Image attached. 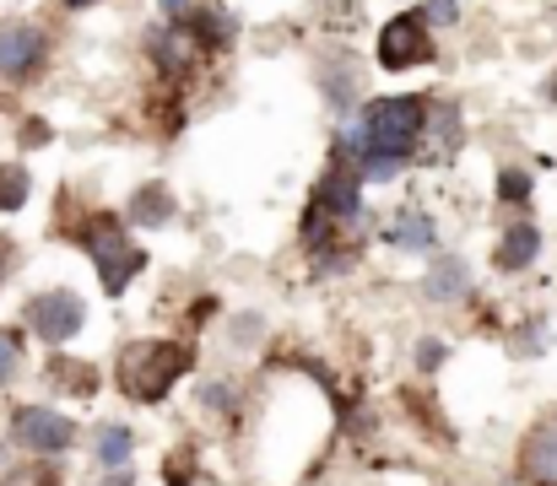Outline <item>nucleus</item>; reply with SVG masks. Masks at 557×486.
Returning <instances> with one entry per match:
<instances>
[{"label":"nucleus","mask_w":557,"mask_h":486,"mask_svg":"<svg viewBox=\"0 0 557 486\" xmlns=\"http://www.w3.org/2000/svg\"><path fill=\"white\" fill-rule=\"evenodd\" d=\"M422 287H428V298H433V303H455V298L471 287V271H466L460 260H438V265L428 271V282H422Z\"/></svg>","instance_id":"nucleus-11"},{"label":"nucleus","mask_w":557,"mask_h":486,"mask_svg":"<svg viewBox=\"0 0 557 486\" xmlns=\"http://www.w3.org/2000/svg\"><path fill=\"white\" fill-rule=\"evenodd\" d=\"M49 373H60L76 395H92V367H87V362H54Z\"/></svg>","instance_id":"nucleus-16"},{"label":"nucleus","mask_w":557,"mask_h":486,"mask_svg":"<svg viewBox=\"0 0 557 486\" xmlns=\"http://www.w3.org/2000/svg\"><path fill=\"white\" fill-rule=\"evenodd\" d=\"M87 320V309H82V298L76 292H44V298H33L27 303V324L49 340V346H60V340H71L76 329Z\"/></svg>","instance_id":"nucleus-6"},{"label":"nucleus","mask_w":557,"mask_h":486,"mask_svg":"<svg viewBox=\"0 0 557 486\" xmlns=\"http://www.w3.org/2000/svg\"><path fill=\"white\" fill-rule=\"evenodd\" d=\"M87 249H92V265H98V276H103V292H109V298H120V292L131 287V276L147 265V249H136L114 222H98V227H92V238H87Z\"/></svg>","instance_id":"nucleus-3"},{"label":"nucleus","mask_w":557,"mask_h":486,"mask_svg":"<svg viewBox=\"0 0 557 486\" xmlns=\"http://www.w3.org/2000/svg\"><path fill=\"white\" fill-rule=\"evenodd\" d=\"M189 367V346L180 340H141V346H125L120 357V384L131 400H163L174 389V378H185Z\"/></svg>","instance_id":"nucleus-2"},{"label":"nucleus","mask_w":557,"mask_h":486,"mask_svg":"<svg viewBox=\"0 0 557 486\" xmlns=\"http://www.w3.org/2000/svg\"><path fill=\"white\" fill-rule=\"evenodd\" d=\"M16 373V340H11V329H0V384Z\"/></svg>","instance_id":"nucleus-19"},{"label":"nucleus","mask_w":557,"mask_h":486,"mask_svg":"<svg viewBox=\"0 0 557 486\" xmlns=\"http://www.w3.org/2000/svg\"><path fill=\"white\" fill-rule=\"evenodd\" d=\"M38 54H44V38L33 27H22V22L0 27V76H27L38 65Z\"/></svg>","instance_id":"nucleus-7"},{"label":"nucleus","mask_w":557,"mask_h":486,"mask_svg":"<svg viewBox=\"0 0 557 486\" xmlns=\"http://www.w3.org/2000/svg\"><path fill=\"white\" fill-rule=\"evenodd\" d=\"M103 486H131V482H125V476H114V482H103Z\"/></svg>","instance_id":"nucleus-26"},{"label":"nucleus","mask_w":557,"mask_h":486,"mask_svg":"<svg viewBox=\"0 0 557 486\" xmlns=\"http://www.w3.org/2000/svg\"><path fill=\"white\" fill-rule=\"evenodd\" d=\"M65 5H92V0H65Z\"/></svg>","instance_id":"nucleus-27"},{"label":"nucleus","mask_w":557,"mask_h":486,"mask_svg":"<svg viewBox=\"0 0 557 486\" xmlns=\"http://www.w3.org/2000/svg\"><path fill=\"white\" fill-rule=\"evenodd\" d=\"M438 357H444V346H438V340H422L417 362H422V367H438Z\"/></svg>","instance_id":"nucleus-23"},{"label":"nucleus","mask_w":557,"mask_h":486,"mask_svg":"<svg viewBox=\"0 0 557 486\" xmlns=\"http://www.w3.org/2000/svg\"><path fill=\"white\" fill-rule=\"evenodd\" d=\"M27 200V167L22 162H11V167H0V205L5 211H16Z\"/></svg>","instance_id":"nucleus-15"},{"label":"nucleus","mask_w":557,"mask_h":486,"mask_svg":"<svg viewBox=\"0 0 557 486\" xmlns=\"http://www.w3.org/2000/svg\"><path fill=\"white\" fill-rule=\"evenodd\" d=\"M195 22H200V33H206V38H211V43H227V38H233V22H222V16H216V11H200V16H195Z\"/></svg>","instance_id":"nucleus-17"},{"label":"nucleus","mask_w":557,"mask_h":486,"mask_svg":"<svg viewBox=\"0 0 557 486\" xmlns=\"http://www.w3.org/2000/svg\"><path fill=\"white\" fill-rule=\"evenodd\" d=\"M5 265H11V244L0 238V276H5Z\"/></svg>","instance_id":"nucleus-25"},{"label":"nucleus","mask_w":557,"mask_h":486,"mask_svg":"<svg viewBox=\"0 0 557 486\" xmlns=\"http://www.w3.org/2000/svg\"><path fill=\"white\" fill-rule=\"evenodd\" d=\"M498 195H504V200H525V195H531V178H525V173H515V167H509V173H504V178H498Z\"/></svg>","instance_id":"nucleus-18"},{"label":"nucleus","mask_w":557,"mask_h":486,"mask_svg":"<svg viewBox=\"0 0 557 486\" xmlns=\"http://www.w3.org/2000/svg\"><path fill=\"white\" fill-rule=\"evenodd\" d=\"M525 476L542 486H557V427H542L525 438Z\"/></svg>","instance_id":"nucleus-9"},{"label":"nucleus","mask_w":557,"mask_h":486,"mask_svg":"<svg viewBox=\"0 0 557 486\" xmlns=\"http://www.w3.org/2000/svg\"><path fill=\"white\" fill-rule=\"evenodd\" d=\"M536 249H542V233H536L531 222H520V227H509V233H504L498 265H504V271H525V265L536 260Z\"/></svg>","instance_id":"nucleus-10"},{"label":"nucleus","mask_w":557,"mask_h":486,"mask_svg":"<svg viewBox=\"0 0 557 486\" xmlns=\"http://www.w3.org/2000/svg\"><path fill=\"white\" fill-rule=\"evenodd\" d=\"M11 438H16L22 449H33V454H60V449H71L76 427H71L60 411L27 406V411H16V416H11Z\"/></svg>","instance_id":"nucleus-4"},{"label":"nucleus","mask_w":557,"mask_h":486,"mask_svg":"<svg viewBox=\"0 0 557 486\" xmlns=\"http://www.w3.org/2000/svg\"><path fill=\"white\" fill-rule=\"evenodd\" d=\"M369 162V178H379V184H384V178H395V162L400 158H389V152H373V158H363Z\"/></svg>","instance_id":"nucleus-21"},{"label":"nucleus","mask_w":557,"mask_h":486,"mask_svg":"<svg viewBox=\"0 0 557 486\" xmlns=\"http://www.w3.org/2000/svg\"><path fill=\"white\" fill-rule=\"evenodd\" d=\"M163 11H169V16H185V11H189V0H163Z\"/></svg>","instance_id":"nucleus-24"},{"label":"nucleus","mask_w":557,"mask_h":486,"mask_svg":"<svg viewBox=\"0 0 557 486\" xmlns=\"http://www.w3.org/2000/svg\"><path fill=\"white\" fill-rule=\"evenodd\" d=\"M314 205L320 211H331V216H358L363 211V200H358V178L352 173H325L320 178V189H314Z\"/></svg>","instance_id":"nucleus-8"},{"label":"nucleus","mask_w":557,"mask_h":486,"mask_svg":"<svg viewBox=\"0 0 557 486\" xmlns=\"http://www.w3.org/2000/svg\"><path fill=\"white\" fill-rule=\"evenodd\" d=\"M379 60H384L389 71H406V65L433 60V38H428L422 16H395V22L379 33Z\"/></svg>","instance_id":"nucleus-5"},{"label":"nucleus","mask_w":557,"mask_h":486,"mask_svg":"<svg viewBox=\"0 0 557 486\" xmlns=\"http://www.w3.org/2000/svg\"><path fill=\"white\" fill-rule=\"evenodd\" d=\"M395 244L400 249H433V222L422 211H400L395 216Z\"/></svg>","instance_id":"nucleus-13"},{"label":"nucleus","mask_w":557,"mask_h":486,"mask_svg":"<svg viewBox=\"0 0 557 486\" xmlns=\"http://www.w3.org/2000/svg\"><path fill=\"white\" fill-rule=\"evenodd\" d=\"M422 16H428V22H455V16H460V5H455V0H428V5H422Z\"/></svg>","instance_id":"nucleus-20"},{"label":"nucleus","mask_w":557,"mask_h":486,"mask_svg":"<svg viewBox=\"0 0 557 486\" xmlns=\"http://www.w3.org/2000/svg\"><path fill=\"white\" fill-rule=\"evenodd\" d=\"M169 216H174V200H169V189H163V184L136 189V200H131V222H141V227H163Z\"/></svg>","instance_id":"nucleus-12"},{"label":"nucleus","mask_w":557,"mask_h":486,"mask_svg":"<svg viewBox=\"0 0 557 486\" xmlns=\"http://www.w3.org/2000/svg\"><path fill=\"white\" fill-rule=\"evenodd\" d=\"M422 130H428L422 98H379V103H369V114L358 120L352 147H358V158H373V152L406 158V152H417Z\"/></svg>","instance_id":"nucleus-1"},{"label":"nucleus","mask_w":557,"mask_h":486,"mask_svg":"<svg viewBox=\"0 0 557 486\" xmlns=\"http://www.w3.org/2000/svg\"><path fill=\"white\" fill-rule=\"evenodd\" d=\"M125 460H131V433H125V427H103V433H98V465L120 471Z\"/></svg>","instance_id":"nucleus-14"},{"label":"nucleus","mask_w":557,"mask_h":486,"mask_svg":"<svg viewBox=\"0 0 557 486\" xmlns=\"http://www.w3.org/2000/svg\"><path fill=\"white\" fill-rule=\"evenodd\" d=\"M5 486H60V476L54 471H33V476H11Z\"/></svg>","instance_id":"nucleus-22"}]
</instances>
